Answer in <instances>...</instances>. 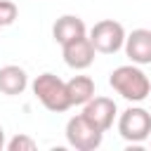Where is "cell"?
Listing matches in <instances>:
<instances>
[{"label": "cell", "mask_w": 151, "mask_h": 151, "mask_svg": "<svg viewBox=\"0 0 151 151\" xmlns=\"http://www.w3.org/2000/svg\"><path fill=\"white\" fill-rule=\"evenodd\" d=\"M66 94L71 106H83L94 97V80L90 76H73L66 83Z\"/></svg>", "instance_id": "obj_11"}, {"label": "cell", "mask_w": 151, "mask_h": 151, "mask_svg": "<svg viewBox=\"0 0 151 151\" xmlns=\"http://www.w3.org/2000/svg\"><path fill=\"white\" fill-rule=\"evenodd\" d=\"M118 109H116V101L109 99V97H92L87 104H83V116L90 125H94L97 130L106 132L111 125H113V118H116Z\"/></svg>", "instance_id": "obj_6"}, {"label": "cell", "mask_w": 151, "mask_h": 151, "mask_svg": "<svg viewBox=\"0 0 151 151\" xmlns=\"http://www.w3.org/2000/svg\"><path fill=\"white\" fill-rule=\"evenodd\" d=\"M109 85L127 101H144L151 94V83L137 64H125L111 71Z\"/></svg>", "instance_id": "obj_1"}, {"label": "cell", "mask_w": 151, "mask_h": 151, "mask_svg": "<svg viewBox=\"0 0 151 151\" xmlns=\"http://www.w3.org/2000/svg\"><path fill=\"white\" fill-rule=\"evenodd\" d=\"M90 42L94 47V52H101V54H113L123 47L125 42V28L123 24L113 21V19H101L97 21L92 28H90Z\"/></svg>", "instance_id": "obj_4"}, {"label": "cell", "mask_w": 151, "mask_h": 151, "mask_svg": "<svg viewBox=\"0 0 151 151\" xmlns=\"http://www.w3.org/2000/svg\"><path fill=\"white\" fill-rule=\"evenodd\" d=\"M35 139H31L28 134H17L12 137L9 142H5V149L7 151H35Z\"/></svg>", "instance_id": "obj_12"}, {"label": "cell", "mask_w": 151, "mask_h": 151, "mask_svg": "<svg viewBox=\"0 0 151 151\" xmlns=\"http://www.w3.org/2000/svg\"><path fill=\"white\" fill-rule=\"evenodd\" d=\"M0 28H2V26H0Z\"/></svg>", "instance_id": "obj_15"}, {"label": "cell", "mask_w": 151, "mask_h": 151, "mask_svg": "<svg viewBox=\"0 0 151 151\" xmlns=\"http://www.w3.org/2000/svg\"><path fill=\"white\" fill-rule=\"evenodd\" d=\"M80 35H87V28H85V21L76 14H64L54 21L52 26V38L59 42V45H66Z\"/></svg>", "instance_id": "obj_9"}, {"label": "cell", "mask_w": 151, "mask_h": 151, "mask_svg": "<svg viewBox=\"0 0 151 151\" xmlns=\"http://www.w3.org/2000/svg\"><path fill=\"white\" fill-rule=\"evenodd\" d=\"M28 87V76L21 66L7 64L0 68V92L7 97H17Z\"/></svg>", "instance_id": "obj_10"}, {"label": "cell", "mask_w": 151, "mask_h": 151, "mask_svg": "<svg viewBox=\"0 0 151 151\" xmlns=\"http://www.w3.org/2000/svg\"><path fill=\"white\" fill-rule=\"evenodd\" d=\"M17 14H19V7H17L12 0H0V26L14 24Z\"/></svg>", "instance_id": "obj_13"}, {"label": "cell", "mask_w": 151, "mask_h": 151, "mask_svg": "<svg viewBox=\"0 0 151 151\" xmlns=\"http://www.w3.org/2000/svg\"><path fill=\"white\" fill-rule=\"evenodd\" d=\"M118 134L125 142L139 144L151 137V113L142 106H130L118 118Z\"/></svg>", "instance_id": "obj_3"}, {"label": "cell", "mask_w": 151, "mask_h": 151, "mask_svg": "<svg viewBox=\"0 0 151 151\" xmlns=\"http://www.w3.org/2000/svg\"><path fill=\"white\" fill-rule=\"evenodd\" d=\"M66 139L78 151H94L101 144L104 132L97 130L94 125H90L83 113H78V116L68 118V123H66Z\"/></svg>", "instance_id": "obj_5"}, {"label": "cell", "mask_w": 151, "mask_h": 151, "mask_svg": "<svg viewBox=\"0 0 151 151\" xmlns=\"http://www.w3.org/2000/svg\"><path fill=\"white\" fill-rule=\"evenodd\" d=\"M35 99L52 113H64L66 109H71L68 94H66V83L54 76V73H40L33 85H31Z\"/></svg>", "instance_id": "obj_2"}, {"label": "cell", "mask_w": 151, "mask_h": 151, "mask_svg": "<svg viewBox=\"0 0 151 151\" xmlns=\"http://www.w3.org/2000/svg\"><path fill=\"white\" fill-rule=\"evenodd\" d=\"M61 52H64L66 66L76 68V71H83V68L92 66V61H94V47H92L87 35H80V38L61 45Z\"/></svg>", "instance_id": "obj_7"}, {"label": "cell", "mask_w": 151, "mask_h": 151, "mask_svg": "<svg viewBox=\"0 0 151 151\" xmlns=\"http://www.w3.org/2000/svg\"><path fill=\"white\" fill-rule=\"evenodd\" d=\"M5 149V130H2V125H0V151Z\"/></svg>", "instance_id": "obj_14"}, {"label": "cell", "mask_w": 151, "mask_h": 151, "mask_svg": "<svg viewBox=\"0 0 151 151\" xmlns=\"http://www.w3.org/2000/svg\"><path fill=\"white\" fill-rule=\"evenodd\" d=\"M123 47L132 64L137 66L151 64V31L149 28H134L130 35H125Z\"/></svg>", "instance_id": "obj_8"}]
</instances>
